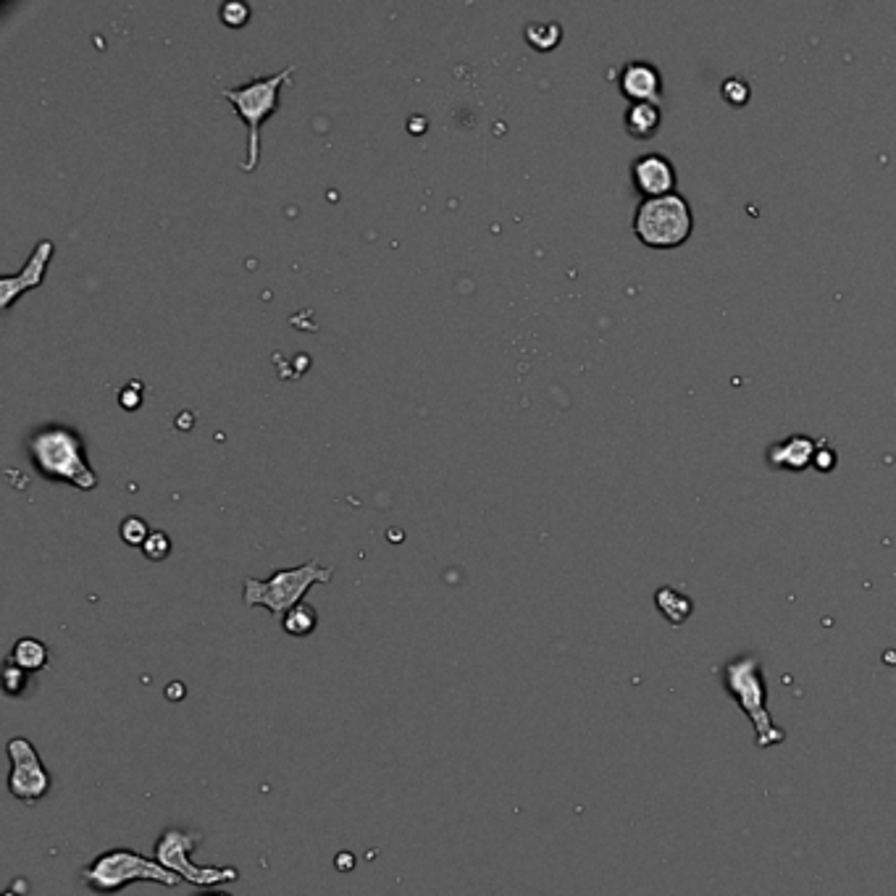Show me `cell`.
<instances>
[{
  "label": "cell",
  "mask_w": 896,
  "mask_h": 896,
  "mask_svg": "<svg viewBox=\"0 0 896 896\" xmlns=\"http://www.w3.org/2000/svg\"><path fill=\"white\" fill-rule=\"evenodd\" d=\"M723 689H726L739 710L755 726V744L760 749L776 747L786 739L784 728H778L768 713V689L762 678V665L755 655H741L723 668Z\"/></svg>",
  "instance_id": "cell-4"
},
{
  "label": "cell",
  "mask_w": 896,
  "mask_h": 896,
  "mask_svg": "<svg viewBox=\"0 0 896 896\" xmlns=\"http://www.w3.org/2000/svg\"><path fill=\"white\" fill-rule=\"evenodd\" d=\"M692 208L681 195L642 200L634 216L636 237L652 250H671L692 237Z\"/></svg>",
  "instance_id": "cell-6"
},
{
  "label": "cell",
  "mask_w": 896,
  "mask_h": 896,
  "mask_svg": "<svg viewBox=\"0 0 896 896\" xmlns=\"http://www.w3.org/2000/svg\"><path fill=\"white\" fill-rule=\"evenodd\" d=\"M198 896H229V894H224V891H203V894Z\"/></svg>",
  "instance_id": "cell-25"
},
{
  "label": "cell",
  "mask_w": 896,
  "mask_h": 896,
  "mask_svg": "<svg viewBox=\"0 0 896 896\" xmlns=\"http://www.w3.org/2000/svg\"><path fill=\"white\" fill-rule=\"evenodd\" d=\"M140 395H132V392H129V389H124V392H121V408H127V410H137L140 408Z\"/></svg>",
  "instance_id": "cell-24"
},
{
  "label": "cell",
  "mask_w": 896,
  "mask_h": 896,
  "mask_svg": "<svg viewBox=\"0 0 896 896\" xmlns=\"http://www.w3.org/2000/svg\"><path fill=\"white\" fill-rule=\"evenodd\" d=\"M297 71V64H287L284 69L266 74V77H255L240 87H224L221 98L229 100L242 124L247 127V158L242 161V171L253 174L261 163V129L263 121L269 119L271 113L279 111V95L282 87L290 82V77Z\"/></svg>",
  "instance_id": "cell-2"
},
{
  "label": "cell",
  "mask_w": 896,
  "mask_h": 896,
  "mask_svg": "<svg viewBox=\"0 0 896 896\" xmlns=\"http://www.w3.org/2000/svg\"><path fill=\"white\" fill-rule=\"evenodd\" d=\"M720 92H723V98H726L734 108H741L749 100V85L739 77L726 79V82H723V90Z\"/></svg>",
  "instance_id": "cell-22"
},
{
  "label": "cell",
  "mask_w": 896,
  "mask_h": 896,
  "mask_svg": "<svg viewBox=\"0 0 896 896\" xmlns=\"http://www.w3.org/2000/svg\"><path fill=\"white\" fill-rule=\"evenodd\" d=\"M119 534H121V539L129 544V547H140L142 550V544L148 542V537L153 534V531H150L148 521H142L140 516H127L124 521H121Z\"/></svg>",
  "instance_id": "cell-18"
},
{
  "label": "cell",
  "mask_w": 896,
  "mask_h": 896,
  "mask_svg": "<svg viewBox=\"0 0 896 896\" xmlns=\"http://www.w3.org/2000/svg\"><path fill=\"white\" fill-rule=\"evenodd\" d=\"M79 878H82V883H85L92 894L100 896L119 894L121 889H127V886L140 881L158 883V886H166V889H177L179 883H182V878L177 873H169L156 860H150V857L135 852V849L124 847L108 849V852L98 854L90 865L82 868Z\"/></svg>",
  "instance_id": "cell-3"
},
{
  "label": "cell",
  "mask_w": 896,
  "mask_h": 896,
  "mask_svg": "<svg viewBox=\"0 0 896 896\" xmlns=\"http://www.w3.org/2000/svg\"><path fill=\"white\" fill-rule=\"evenodd\" d=\"M142 555L153 563H161L171 555V539L169 534H163V531H153L148 537V542L142 544Z\"/></svg>",
  "instance_id": "cell-20"
},
{
  "label": "cell",
  "mask_w": 896,
  "mask_h": 896,
  "mask_svg": "<svg viewBox=\"0 0 896 896\" xmlns=\"http://www.w3.org/2000/svg\"><path fill=\"white\" fill-rule=\"evenodd\" d=\"M27 671H22L19 665H14L11 660H6L3 665V692L8 697H19L24 692V686H27Z\"/></svg>",
  "instance_id": "cell-21"
},
{
  "label": "cell",
  "mask_w": 896,
  "mask_h": 896,
  "mask_svg": "<svg viewBox=\"0 0 896 896\" xmlns=\"http://www.w3.org/2000/svg\"><path fill=\"white\" fill-rule=\"evenodd\" d=\"M53 253H56L53 240H40L19 274H6L0 279V290H3V295H0V308H3V311H11V305H14L24 292L37 290V287L45 282V271H48V263L53 261Z\"/></svg>",
  "instance_id": "cell-9"
},
{
  "label": "cell",
  "mask_w": 896,
  "mask_h": 896,
  "mask_svg": "<svg viewBox=\"0 0 896 896\" xmlns=\"http://www.w3.org/2000/svg\"><path fill=\"white\" fill-rule=\"evenodd\" d=\"M770 466L791 468V471H802L815 460V442L807 437H789L781 439L768 450Z\"/></svg>",
  "instance_id": "cell-12"
},
{
  "label": "cell",
  "mask_w": 896,
  "mask_h": 896,
  "mask_svg": "<svg viewBox=\"0 0 896 896\" xmlns=\"http://www.w3.org/2000/svg\"><path fill=\"white\" fill-rule=\"evenodd\" d=\"M334 579L332 565H318L316 560L297 565V568H282L274 571V576L266 581L245 579L242 584V602L247 607H266L274 618H284L292 607L300 605L308 589L316 584H329Z\"/></svg>",
  "instance_id": "cell-5"
},
{
  "label": "cell",
  "mask_w": 896,
  "mask_h": 896,
  "mask_svg": "<svg viewBox=\"0 0 896 896\" xmlns=\"http://www.w3.org/2000/svg\"><path fill=\"white\" fill-rule=\"evenodd\" d=\"M833 460H836V455H828V450L826 447H820V452L818 455H815V460H812V463H815V466L820 468V471H828V468H833Z\"/></svg>",
  "instance_id": "cell-23"
},
{
  "label": "cell",
  "mask_w": 896,
  "mask_h": 896,
  "mask_svg": "<svg viewBox=\"0 0 896 896\" xmlns=\"http://www.w3.org/2000/svg\"><path fill=\"white\" fill-rule=\"evenodd\" d=\"M318 626V613L316 607L308 605V602H300L290 610V613L282 618L284 634L295 636V639H303V636H311Z\"/></svg>",
  "instance_id": "cell-16"
},
{
  "label": "cell",
  "mask_w": 896,
  "mask_h": 896,
  "mask_svg": "<svg viewBox=\"0 0 896 896\" xmlns=\"http://www.w3.org/2000/svg\"><path fill=\"white\" fill-rule=\"evenodd\" d=\"M631 182H634L636 192L644 195V200L665 198L676 190V169L660 153H647L631 163Z\"/></svg>",
  "instance_id": "cell-10"
},
{
  "label": "cell",
  "mask_w": 896,
  "mask_h": 896,
  "mask_svg": "<svg viewBox=\"0 0 896 896\" xmlns=\"http://www.w3.org/2000/svg\"><path fill=\"white\" fill-rule=\"evenodd\" d=\"M203 841V833H187L179 828H169L158 836L156 847H153V860L158 865L177 873L182 881L198 886V889H213L221 883H234L240 878L237 868H203L192 862V852Z\"/></svg>",
  "instance_id": "cell-7"
},
{
  "label": "cell",
  "mask_w": 896,
  "mask_h": 896,
  "mask_svg": "<svg viewBox=\"0 0 896 896\" xmlns=\"http://www.w3.org/2000/svg\"><path fill=\"white\" fill-rule=\"evenodd\" d=\"M560 37H563V29L558 22H537L526 27V40L534 50H552L558 48Z\"/></svg>",
  "instance_id": "cell-17"
},
{
  "label": "cell",
  "mask_w": 896,
  "mask_h": 896,
  "mask_svg": "<svg viewBox=\"0 0 896 896\" xmlns=\"http://www.w3.org/2000/svg\"><path fill=\"white\" fill-rule=\"evenodd\" d=\"M29 458L37 473L48 481L71 484V487L92 492L98 487V473L87 460L85 439L71 426L48 424L37 429L27 442Z\"/></svg>",
  "instance_id": "cell-1"
},
{
  "label": "cell",
  "mask_w": 896,
  "mask_h": 896,
  "mask_svg": "<svg viewBox=\"0 0 896 896\" xmlns=\"http://www.w3.org/2000/svg\"><path fill=\"white\" fill-rule=\"evenodd\" d=\"M11 770H8V791L14 794L22 805H37L40 799L50 791L48 768H45L43 757L37 755L35 744L24 736H16L6 744Z\"/></svg>",
  "instance_id": "cell-8"
},
{
  "label": "cell",
  "mask_w": 896,
  "mask_h": 896,
  "mask_svg": "<svg viewBox=\"0 0 896 896\" xmlns=\"http://www.w3.org/2000/svg\"><path fill=\"white\" fill-rule=\"evenodd\" d=\"M626 132L634 140H652L660 129V121H663V111L655 103H631L626 108Z\"/></svg>",
  "instance_id": "cell-13"
},
{
  "label": "cell",
  "mask_w": 896,
  "mask_h": 896,
  "mask_svg": "<svg viewBox=\"0 0 896 896\" xmlns=\"http://www.w3.org/2000/svg\"><path fill=\"white\" fill-rule=\"evenodd\" d=\"M618 87L631 103H655V106H660L663 77L650 61H628L621 69Z\"/></svg>",
  "instance_id": "cell-11"
},
{
  "label": "cell",
  "mask_w": 896,
  "mask_h": 896,
  "mask_svg": "<svg viewBox=\"0 0 896 896\" xmlns=\"http://www.w3.org/2000/svg\"><path fill=\"white\" fill-rule=\"evenodd\" d=\"M8 660L14 665H19L22 671L40 673L50 665V652L48 647H45V642L35 639V636H22V639L14 644V650L8 655Z\"/></svg>",
  "instance_id": "cell-14"
},
{
  "label": "cell",
  "mask_w": 896,
  "mask_h": 896,
  "mask_svg": "<svg viewBox=\"0 0 896 896\" xmlns=\"http://www.w3.org/2000/svg\"><path fill=\"white\" fill-rule=\"evenodd\" d=\"M250 14H253V11H250V6H247V3H242V0H226L219 11L221 22H224L226 27H234V29L245 27V24L250 22Z\"/></svg>",
  "instance_id": "cell-19"
},
{
  "label": "cell",
  "mask_w": 896,
  "mask_h": 896,
  "mask_svg": "<svg viewBox=\"0 0 896 896\" xmlns=\"http://www.w3.org/2000/svg\"><path fill=\"white\" fill-rule=\"evenodd\" d=\"M655 605H657V610L665 615V621L671 623V626H681L684 621H689V615H692V610H694L692 600H689L686 594H678L676 589H671V586L657 589Z\"/></svg>",
  "instance_id": "cell-15"
}]
</instances>
